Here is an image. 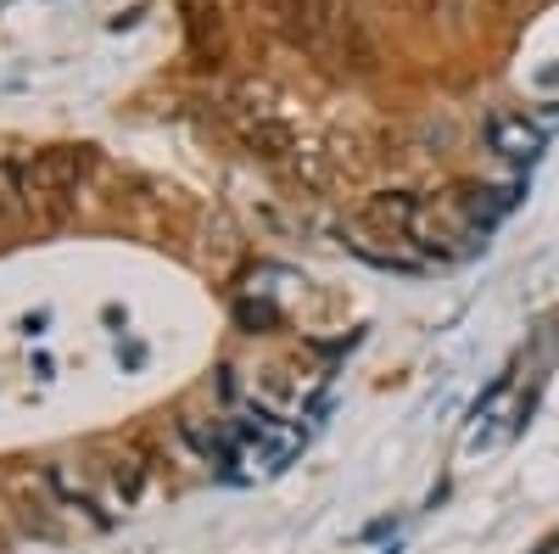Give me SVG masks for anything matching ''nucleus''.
<instances>
[{
    "instance_id": "obj_1",
    "label": "nucleus",
    "mask_w": 559,
    "mask_h": 554,
    "mask_svg": "<svg viewBox=\"0 0 559 554\" xmlns=\"http://www.w3.org/2000/svg\"><path fill=\"white\" fill-rule=\"evenodd\" d=\"M90 157L84 146H51V152H34L28 163H12V179H17V197L28 208H45V213H62L79 185L90 179Z\"/></svg>"
},
{
    "instance_id": "obj_7",
    "label": "nucleus",
    "mask_w": 559,
    "mask_h": 554,
    "mask_svg": "<svg viewBox=\"0 0 559 554\" xmlns=\"http://www.w3.org/2000/svg\"><path fill=\"white\" fill-rule=\"evenodd\" d=\"M140 482H146V459H140V448L112 453V487H118L123 498H134V493H140Z\"/></svg>"
},
{
    "instance_id": "obj_5",
    "label": "nucleus",
    "mask_w": 559,
    "mask_h": 554,
    "mask_svg": "<svg viewBox=\"0 0 559 554\" xmlns=\"http://www.w3.org/2000/svg\"><path fill=\"white\" fill-rule=\"evenodd\" d=\"M554 358H559V326H554V319H543V326L532 331V342H526V353H521V364L509 369V376H515L526 392H537L543 376L554 369Z\"/></svg>"
},
{
    "instance_id": "obj_9",
    "label": "nucleus",
    "mask_w": 559,
    "mask_h": 554,
    "mask_svg": "<svg viewBox=\"0 0 559 554\" xmlns=\"http://www.w3.org/2000/svg\"><path fill=\"white\" fill-rule=\"evenodd\" d=\"M397 7H403V12H437L442 0H397Z\"/></svg>"
},
{
    "instance_id": "obj_4",
    "label": "nucleus",
    "mask_w": 559,
    "mask_h": 554,
    "mask_svg": "<svg viewBox=\"0 0 559 554\" xmlns=\"http://www.w3.org/2000/svg\"><path fill=\"white\" fill-rule=\"evenodd\" d=\"M487 141H492V152L498 157H509V163H532L537 152H543V123H532L526 113H498L492 118V129H487Z\"/></svg>"
},
{
    "instance_id": "obj_6",
    "label": "nucleus",
    "mask_w": 559,
    "mask_h": 554,
    "mask_svg": "<svg viewBox=\"0 0 559 554\" xmlns=\"http://www.w3.org/2000/svg\"><path fill=\"white\" fill-rule=\"evenodd\" d=\"M241 134H247V146H252L258 157H286V152H292V129L280 123V118H263V113H258Z\"/></svg>"
},
{
    "instance_id": "obj_3",
    "label": "nucleus",
    "mask_w": 559,
    "mask_h": 554,
    "mask_svg": "<svg viewBox=\"0 0 559 554\" xmlns=\"http://www.w3.org/2000/svg\"><path fill=\"white\" fill-rule=\"evenodd\" d=\"M62 510H79V504H73V498H57V476L17 482V516H23L28 532H39V538H62V532H68Z\"/></svg>"
},
{
    "instance_id": "obj_2",
    "label": "nucleus",
    "mask_w": 559,
    "mask_h": 554,
    "mask_svg": "<svg viewBox=\"0 0 559 554\" xmlns=\"http://www.w3.org/2000/svg\"><path fill=\"white\" fill-rule=\"evenodd\" d=\"M414 219H419V197H403V191H381L358 208V229L369 241H414Z\"/></svg>"
},
{
    "instance_id": "obj_8",
    "label": "nucleus",
    "mask_w": 559,
    "mask_h": 554,
    "mask_svg": "<svg viewBox=\"0 0 559 554\" xmlns=\"http://www.w3.org/2000/svg\"><path fill=\"white\" fill-rule=\"evenodd\" d=\"M17 179H12V168H0V236L12 229V219H17Z\"/></svg>"
}]
</instances>
